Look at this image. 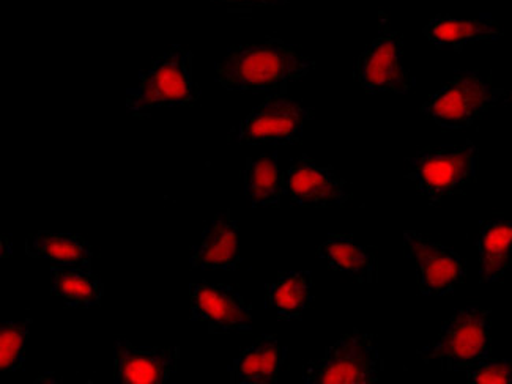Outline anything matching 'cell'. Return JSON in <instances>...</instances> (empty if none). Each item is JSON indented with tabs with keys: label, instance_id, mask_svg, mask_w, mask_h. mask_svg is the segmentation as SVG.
<instances>
[{
	"label": "cell",
	"instance_id": "1",
	"mask_svg": "<svg viewBox=\"0 0 512 384\" xmlns=\"http://www.w3.org/2000/svg\"><path fill=\"white\" fill-rule=\"evenodd\" d=\"M316 67L311 57L281 38L234 46L216 63V82L229 92H282Z\"/></svg>",
	"mask_w": 512,
	"mask_h": 384
},
{
	"label": "cell",
	"instance_id": "2",
	"mask_svg": "<svg viewBox=\"0 0 512 384\" xmlns=\"http://www.w3.org/2000/svg\"><path fill=\"white\" fill-rule=\"evenodd\" d=\"M193 52L172 46L139 73V84L127 92V111L142 114L156 108L197 103L201 90L194 81Z\"/></svg>",
	"mask_w": 512,
	"mask_h": 384
},
{
	"label": "cell",
	"instance_id": "3",
	"mask_svg": "<svg viewBox=\"0 0 512 384\" xmlns=\"http://www.w3.org/2000/svg\"><path fill=\"white\" fill-rule=\"evenodd\" d=\"M490 355V311L468 306L459 309L431 345L418 351L424 362H438L442 369L465 372Z\"/></svg>",
	"mask_w": 512,
	"mask_h": 384
},
{
	"label": "cell",
	"instance_id": "4",
	"mask_svg": "<svg viewBox=\"0 0 512 384\" xmlns=\"http://www.w3.org/2000/svg\"><path fill=\"white\" fill-rule=\"evenodd\" d=\"M478 158V147L472 142L459 147L424 148L407 159L405 177L415 183L421 196L440 204L476 180Z\"/></svg>",
	"mask_w": 512,
	"mask_h": 384
},
{
	"label": "cell",
	"instance_id": "5",
	"mask_svg": "<svg viewBox=\"0 0 512 384\" xmlns=\"http://www.w3.org/2000/svg\"><path fill=\"white\" fill-rule=\"evenodd\" d=\"M383 372V359L372 334L342 336L325 350L322 358L306 364L303 380L308 384H371Z\"/></svg>",
	"mask_w": 512,
	"mask_h": 384
},
{
	"label": "cell",
	"instance_id": "6",
	"mask_svg": "<svg viewBox=\"0 0 512 384\" xmlns=\"http://www.w3.org/2000/svg\"><path fill=\"white\" fill-rule=\"evenodd\" d=\"M503 92L492 87L478 71H464L429 96L421 111L445 130H462L494 108Z\"/></svg>",
	"mask_w": 512,
	"mask_h": 384
},
{
	"label": "cell",
	"instance_id": "7",
	"mask_svg": "<svg viewBox=\"0 0 512 384\" xmlns=\"http://www.w3.org/2000/svg\"><path fill=\"white\" fill-rule=\"evenodd\" d=\"M355 79L368 93H409L416 79L404 62V37L382 15L379 37L358 57Z\"/></svg>",
	"mask_w": 512,
	"mask_h": 384
},
{
	"label": "cell",
	"instance_id": "8",
	"mask_svg": "<svg viewBox=\"0 0 512 384\" xmlns=\"http://www.w3.org/2000/svg\"><path fill=\"white\" fill-rule=\"evenodd\" d=\"M314 117L308 106L289 96H268L251 114L232 131L240 144H298L303 137L305 123Z\"/></svg>",
	"mask_w": 512,
	"mask_h": 384
},
{
	"label": "cell",
	"instance_id": "9",
	"mask_svg": "<svg viewBox=\"0 0 512 384\" xmlns=\"http://www.w3.org/2000/svg\"><path fill=\"white\" fill-rule=\"evenodd\" d=\"M404 248L405 255L415 263L423 295H448L464 282L465 263L454 249L415 230H405Z\"/></svg>",
	"mask_w": 512,
	"mask_h": 384
},
{
	"label": "cell",
	"instance_id": "10",
	"mask_svg": "<svg viewBox=\"0 0 512 384\" xmlns=\"http://www.w3.org/2000/svg\"><path fill=\"white\" fill-rule=\"evenodd\" d=\"M193 320L207 323L210 333H242L253 329V311L243 296L223 284H193Z\"/></svg>",
	"mask_w": 512,
	"mask_h": 384
},
{
	"label": "cell",
	"instance_id": "11",
	"mask_svg": "<svg viewBox=\"0 0 512 384\" xmlns=\"http://www.w3.org/2000/svg\"><path fill=\"white\" fill-rule=\"evenodd\" d=\"M284 194L301 207L344 205L352 199L347 181L333 167L320 166L303 155L284 174Z\"/></svg>",
	"mask_w": 512,
	"mask_h": 384
},
{
	"label": "cell",
	"instance_id": "12",
	"mask_svg": "<svg viewBox=\"0 0 512 384\" xmlns=\"http://www.w3.org/2000/svg\"><path fill=\"white\" fill-rule=\"evenodd\" d=\"M179 361V348L134 347L130 340H117L114 350L116 383L163 384L171 380Z\"/></svg>",
	"mask_w": 512,
	"mask_h": 384
},
{
	"label": "cell",
	"instance_id": "13",
	"mask_svg": "<svg viewBox=\"0 0 512 384\" xmlns=\"http://www.w3.org/2000/svg\"><path fill=\"white\" fill-rule=\"evenodd\" d=\"M191 265L201 270H237L242 263L240 229L231 211H219L202 232L201 241L193 246Z\"/></svg>",
	"mask_w": 512,
	"mask_h": 384
},
{
	"label": "cell",
	"instance_id": "14",
	"mask_svg": "<svg viewBox=\"0 0 512 384\" xmlns=\"http://www.w3.org/2000/svg\"><path fill=\"white\" fill-rule=\"evenodd\" d=\"M423 32L435 48L454 52H461L465 46L479 41H497L505 35L503 27L490 15L472 19L438 15L429 21Z\"/></svg>",
	"mask_w": 512,
	"mask_h": 384
},
{
	"label": "cell",
	"instance_id": "15",
	"mask_svg": "<svg viewBox=\"0 0 512 384\" xmlns=\"http://www.w3.org/2000/svg\"><path fill=\"white\" fill-rule=\"evenodd\" d=\"M286 356L287 348L279 344L278 337H260L232 362L231 381L235 384L276 383Z\"/></svg>",
	"mask_w": 512,
	"mask_h": 384
},
{
	"label": "cell",
	"instance_id": "16",
	"mask_svg": "<svg viewBox=\"0 0 512 384\" xmlns=\"http://www.w3.org/2000/svg\"><path fill=\"white\" fill-rule=\"evenodd\" d=\"M26 252L59 268L92 270L93 251L81 235L38 232L27 238Z\"/></svg>",
	"mask_w": 512,
	"mask_h": 384
},
{
	"label": "cell",
	"instance_id": "17",
	"mask_svg": "<svg viewBox=\"0 0 512 384\" xmlns=\"http://www.w3.org/2000/svg\"><path fill=\"white\" fill-rule=\"evenodd\" d=\"M479 281H501L512 270V221L481 224L478 241Z\"/></svg>",
	"mask_w": 512,
	"mask_h": 384
},
{
	"label": "cell",
	"instance_id": "18",
	"mask_svg": "<svg viewBox=\"0 0 512 384\" xmlns=\"http://www.w3.org/2000/svg\"><path fill=\"white\" fill-rule=\"evenodd\" d=\"M319 257L328 263L331 270L349 274L363 284H371L377 277L374 252L361 246L350 235H330L320 244Z\"/></svg>",
	"mask_w": 512,
	"mask_h": 384
},
{
	"label": "cell",
	"instance_id": "19",
	"mask_svg": "<svg viewBox=\"0 0 512 384\" xmlns=\"http://www.w3.org/2000/svg\"><path fill=\"white\" fill-rule=\"evenodd\" d=\"M312 288L314 284L308 271L281 273L267 287V307L281 320H297L314 301Z\"/></svg>",
	"mask_w": 512,
	"mask_h": 384
},
{
	"label": "cell",
	"instance_id": "20",
	"mask_svg": "<svg viewBox=\"0 0 512 384\" xmlns=\"http://www.w3.org/2000/svg\"><path fill=\"white\" fill-rule=\"evenodd\" d=\"M245 194L253 207H279L284 194V175L279 172L278 153H265L248 158L245 172Z\"/></svg>",
	"mask_w": 512,
	"mask_h": 384
},
{
	"label": "cell",
	"instance_id": "21",
	"mask_svg": "<svg viewBox=\"0 0 512 384\" xmlns=\"http://www.w3.org/2000/svg\"><path fill=\"white\" fill-rule=\"evenodd\" d=\"M52 295L71 307L98 306L103 300L104 287L92 270L52 266Z\"/></svg>",
	"mask_w": 512,
	"mask_h": 384
},
{
	"label": "cell",
	"instance_id": "22",
	"mask_svg": "<svg viewBox=\"0 0 512 384\" xmlns=\"http://www.w3.org/2000/svg\"><path fill=\"white\" fill-rule=\"evenodd\" d=\"M30 325L32 320L27 318L23 322H5L0 326V366L4 372H15L23 367Z\"/></svg>",
	"mask_w": 512,
	"mask_h": 384
},
{
	"label": "cell",
	"instance_id": "23",
	"mask_svg": "<svg viewBox=\"0 0 512 384\" xmlns=\"http://www.w3.org/2000/svg\"><path fill=\"white\" fill-rule=\"evenodd\" d=\"M465 375L470 383L512 384V359H483L468 367Z\"/></svg>",
	"mask_w": 512,
	"mask_h": 384
},
{
	"label": "cell",
	"instance_id": "24",
	"mask_svg": "<svg viewBox=\"0 0 512 384\" xmlns=\"http://www.w3.org/2000/svg\"><path fill=\"white\" fill-rule=\"evenodd\" d=\"M215 4L234 5V7H275L287 4L289 0H210Z\"/></svg>",
	"mask_w": 512,
	"mask_h": 384
},
{
	"label": "cell",
	"instance_id": "25",
	"mask_svg": "<svg viewBox=\"0 0 512 384\" xmlns=\"http://www.w3.org/2000/svg\"><path fill=\"white\" fill-rule=\"evenodd\" d=\"M501 103L505 104V106H511L512 108V87L511 89L505 90L503 95H501Z\"/></svg>",
	"mask_w": 512,
	"mask_h": 384
}]
</instances>
